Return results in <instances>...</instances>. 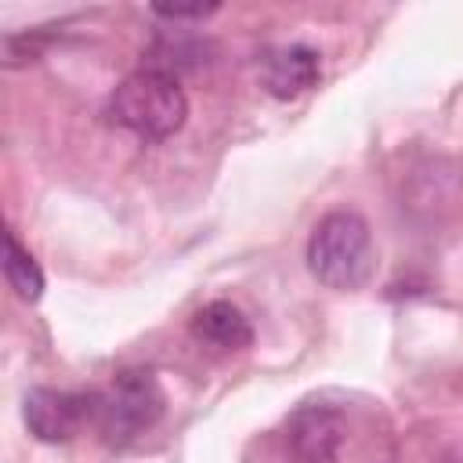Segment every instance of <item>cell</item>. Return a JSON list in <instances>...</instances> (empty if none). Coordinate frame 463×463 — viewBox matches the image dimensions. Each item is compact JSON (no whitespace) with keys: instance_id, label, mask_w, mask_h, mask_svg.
Wrapping results in <instances>:
<instances>
[{"instance_id":"3957f363","label":"cell","mask_w":463,"mask_h":463,"mask_svg":"<svg viewBox=\"0 0 463 463\" xmlns=\"http://www.w3.org/2000/svg\"><path fill=\"white\" fill-rule=\"evenodd\" d=\"M94 394H98L94 427L112 449H123L141 434H148L166 409L163 383L152 369H123L109 380L105 391H94Z\"/></svg>"},{"instance_id":"277c9868","label":"cell","mask_w":463,"mask_h":463,"mask_svg":"<svg viewBox=\"0 0 463 463\" xmlns=\"http://www.w3.org/2000/svg\"><path fill=\"white\" fill-rule=\"evenodd\" d=\"M94 412H98V394L29 387L22 398V420H25L29 434L47 445L72 441L87 423H94Z\"/></svg>"},{"instance_id":"5b68a950","label":"cell","mask_w":463,"mask_h":463,"mask_svg":"<svg viewBox=\"0 0 463 463\" xmlns=\"http://www.w3.org/2000/svg\"><path fill=\"white\" fill-rule=\"evenodd\" d=\"M286 463H340L347 423L336 405L300 402L286 420Z\"/></svg>"},{"instance_id":"7a4b0ae2","label":"cell","mask_w":463,"mask_h":463,"mask_svg":"<svg viewBox=\"0 0 463 463\" xmlns=\"http://www.w3.org/2000/svg\"><path fill=\"white\" fill-rule=\"evenodd\" d=\"M373 228L369 221L351 210H329L326 217H318V224L307 235V271L336 293H351L362 289L373 275Z\"/></svg>"},{"instance_id":"6da1fadb","label":"cell","mask_w":463,"mask_h":463,"mask_svg":"<svg viewBox=\"0 0 463 463\" xmlns=\"http://www.w3.org/2000/svg\"><path fill=\"white\" fill-rule=\"evenodd\" d=\"M109 119L141 141H166L188 119V94L170 69L141 65L116 83Z\"/></svg>"},{"instance_id":"9c48e42d","label":"cell","mask_w":463,"mask_h":463,"mask_svg":"<svg viewBox=\"0 0 463 463\" xmlns=\"http://www.w3.org/2000/svg\"><path fill=\"white\" fill-rule=\"evenodd\" d=\"M217 11L221 4H152V14L163 22H206Z\"/></svg>"},{"instance_id":"8992f818","label":"cell","mask_w":463,"mask_h":463,"mask_svg":"<svg viewBox=\"0 0 463 463\" xmlns=\"http://www.w3.org/2000/svg\"><path fill=\"white\" fill-rule=\"evenodd\" d=\"M318 80H322V54L307 43H282L264 51L260 58V87L279 101H293L315 90Z\"/></svg>"},{"instance_id":"ba28073f","label":"cell","mask_w":463,"mask_h":463,"mask_svg":"<svg viewBox=\"0 0 463 463\" xmlns=\"http://www.w3.org/2000/svg\"><path fill=\"white\" fill-rule=\"evenodd\" d=\"M4 279L18 300L36 304L43 297V268L40 260L18 242L14 232H4Z\"/></svg>"},{"instance_id":"52a82bcc","label":"cell","mask_w":463,"mask_h":463,"mask_svg":"<svg viewBox=\"0 0 463 463\" xmlns=\"http://www.w3.org/2000/svg\"><path fill=\"white\" fill-rule=\"evenodd\" d=\"M192 336L217 351H246L253 344V326L232 300H210L192 315Z\"/></svg>"}]
</instances>
